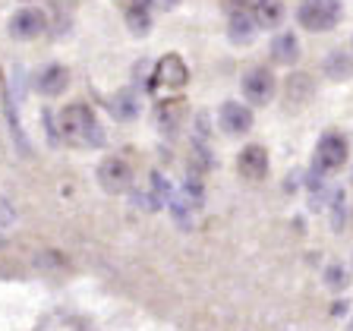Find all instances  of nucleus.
Returning a JSON list of instances; mask_svg holds the SVG:
<instances>
[{
    "label": "nucleus",
    "instance_id": "1",
    "mask_svg": "<svg viewBox=\"0 0 353 331\" xmlns=\"http://www.w3.org/2000/svg\"><path fill=\"white\" fill-rule=\"evenodd\" d=\"M57 126H60V136L63 142H70L73 148H101L104 146V130L98 123L95 110L88 104H66L60 110L57 117Z\"/></svg>",
    "mask_w": 353,
    "mask_h": 331
},
{
    "label": "nucleus",
    "instance_id": "2",
    "mask_svg": "<svg viewBox=\"0 0 353 331\" xmlns=\"http://www.w3.org/2000/svg\"><path fill=\"white\" fill-rule=\"evenodd\" d=\"M347 158H350V146H347V139L338 130H328L322 139L316 142V152H312V174L316 177L334 174V170H341L347 164Z\"/></svg>",
    "mask_w": 353,
    "mask_h": 331
},
{
    "label": "nucleus",
    "instance_id": "3",
    "mask_svg": "<svg viewBox=\"0 0 353 331\" xmlns=\"http://www.w3.org/2000/svg\"><path fill=\"white\" fill-rule=\"evenodd\" d=\"M296 19L306 32H331L344 19V3L341 0H303Z\"/></svg>",
    "mask_w": 353,
    "mask_h": 331
},
{
    "label": "nucleus",
    "instance_id": "4",
    "mask_svg": "<svg viewBox=\"0 0 353 331\" xmlns=\"http://www.w3.org/2000/svg\"><path fill=\"white\" fill-rule=\"evenodd\" d=\"M243 98L250 104H256V108H265V104L274 98V88H278V82H274V73L268 70V66H252V70H246L243 73Z\"/></svg>",
    "mask_w": 353,
    "mask_h": 331
},
{
    "label": "nucleus",
    "instance_id": "5",
    "mask_svg": "<svg viewBox=\"0 0 353 331\" xmlns=\"http://www.w3.org/2000/svg\"><path fill=\"white\" fill-rule=\"evenodd\" d=\"M98 183H101V190L110 192V196L130 192L132 190V168L123 158L110 154V158H104V161L98 164Z\"/></svg>",
    "mask_w": 353,
    "mask_h": 331
},
{
    "label": "nucleus",
    "instance_id": "6",
    "mask_svg": "<svg viewBox=\"0 0 353 331\" xmlns=\"http://www.w3.org/2000/svg\"><path fill=\"white\" fill-rule=\"evenodd\" d=\"M234 10H243V13H250L256 19L259 29H278L281 19H284V3L281 0H230Z\"/></svg>",
    "mask_w": 353,
    "mask_h": 331
},
{
    "label": "nucleus",
    "instance_id": "7",
    "mask_svg": "<svg viewBox=\"0 0 353 331\" xmlns=\"http://www.w3.org/2000/svg\"><path fill=\"white\" fill-rule=\"evenodd\" d=\"M10 35L16 38V41H32V38H38L44 29H48V16L41 13V10L35 7H22L19 13L10 16Z\"/></svg>",
    "mask_w": 353,
    "mask_h": 331
},
{
    "label": "nucleus",
    "instance_id": "8",
    "mask_svg": "<svg viewBox=\"0 0 353 331\" xmlns=\"http://www.w3.org/2000/svg\"><path fill=\"white\" fill-rule=\"evenodd\" d=\"M236 174L250 183H259L268 177V152L262 146H246L236 154Z\"/></svg>",
    "mask_w": 353,
    "mask_h": 331
},
{
    "label": "nucleus",
    "instance_id": "9",
    "mask_svg": "<svg viewBox=\"0 0 353 331\" xmlns=\"http://www.w3.org/2000/svg\"><path fill=\"white\" fill-rule=\"evenodd\" d=\"M218 123L228 136H246L252 130V110L240 101H224L218 110Z\"/></svg>",
    "mask_w": 353,
    "mask_h": 331
},
{
    "label": "nucleus",
    "instance_id": "10",
    "mask_svg": "<svg viewBox=\"0 0 353 331\" xmlns=\"http://www.w3.org/2000/svg\"><path fill=\"white\" fill-rule=\"evenodd\" d=\"M152 82L161 88H183L186 82H190V70H186V63L176 57V54H164V57L158 60V66H154Z\"/></svg>",
    "mask_w": 353,
    "mask_h": 331
},
{
    "label": "nucleus",
    "instance_id": "11",
    "mask_svg": "<svg viewBox=\"0 0 353 331\" xmlns=\"http://www.w3.org/2000/svg\"><path fill=\"white\" fill-rule=\"evenodd\" d=\"M66 86H70V70L60 63H48L35 73V92H41L44 98H54L60 92H66Z\"/></svg>",
    "mask_w": 353,
    "mask_h": 331
},
{
    "label": "nucleus",
    "instance_id": "12",
    "mask_svg": "<svg viewBox=\"0 0 353 331\" xmlns=\"http://www.w3.org/2000/svg\"><path fill=\"white\" fill-rule=\"evenodd\" d=\"M312 101V79L303 73H294L284 86V108L287 110H303Z\"/></svg>",
    "mask_w": 353,
    "mask_h": 331
},
{
    "label": "nucleus",
    "instance_id": "13",
    "mask_svg": "<svg viewBox=\"0 0 353 331\" xmlns=\"http://www.w3.org/2000/svg\"><path fill=\"white\" fill-rule=\"evenodd\" d=\"M152 3L154 0H126V26H130L132 35H148V29H152Z\"/></svg>",
    "mask_w": 353,
    "mask_h": 331
},
{
    "label": "nucleus",
    "instance_id": "14",
    "mask_svg": "<svg viewBox=\"0 0 353 331\" xmlns=\"http://www.w3.org/2000/svg\"><path fill=\"white\" fill-rule=\"evenodd\" d=\"M272 60L281 66H294L300 60V41H296L294 32H281L272 41Z\"/></svg>",
    "mask_w": 353,
    "mask_h": 331
},
{
    "label": "nucleus",
    "instance_id": "15",
    "mask_svg": "<svg viewBox=\"0 0 353 331\" xmlns=\"http://www.w3.org/2000/svg\"><path fill=\"white\" fill-rule=\"evenodd\" d=\"M256 19L250 13H243V10H234L230 13V22H228V35L234 44H250L256 38Z\"/></svg>",
    "mask_w": 353,
    "mask_h": 331
},
{
    "label": "nucleus",
    "instance_id": "16",
    "mask_svg": "<svg viewBox=\"0 0 353 331\" xmlns=\"http://www.w3.org/2000/svg\"><path fill=\"white\" fill-rule=\"evenodd\" d=\"M325 76L334 82H347L353 76V57L344 51H331L325 57Z\"/></svg>",
    "mask_w": 353,
    "mask_h": 331
},
{
    "label": "nucleus",
    "instance_id": "17",
    "mask_svg": "<svg viewBox=\"0 0 353 331\" xmlns=\"http://www.w3.org/2000/svg\"><path fill=\"white\" fill-rule=\"evenodd\" d=\"M110 110H114V117H117V120L139 117V98H136V92H132V88L117 92V95L110 98Z\"/></svg>",
    "mask_w": 353,
    "mask_h": 331
},
{
    "label": "nucleus",
    "instance_id": "18",
    "mask_svg": "<svg viewBox=\"0 0 353 331\" xmlns=\"http://www.w3.org/2000/svg\"><path fill=\"white\" fill-rule=\"evenodd\" d=\"M183 123V101H164L158 104V126H161L168 136H174Z\"/></svg>",
    "mask_w": 353,
    "mask_h": 331
},
{
    "label": "nucleus",
    "instance_id": "19",
    "mask_svg": "<svg viewBox=\"0 0 353 331\" xmlns=\"http://www.w3.org/2000/svg\"><path fill=\"white\" fill-rule=\"evenodd\" d=\"M3 108H7V126H10V136H13L16 148H19L22 154H29V139H26V132H22V126H19V117H16V101H13V95H10V92H7Z\"/></svg>",
    "mask_w": 353,
    "mask_h": 331
},
{
    "label": "nucleus",
    "instance_id": "20",
    "mask_svg": "<svg viewBox=\"0 0 353 331\" xmlns=\"http://www.w3.org/2000/svg\"><path fill=\"white\" fill-rule=\"evenodd\" d=\"M347 281H350V278H347V268H344V265L334 262V265H328V268H325V284H328L331 290H344Z\"/></svg>",
    "mask_w": 353,
    "mask_h": 331
},
{
    "label": "nucleus",
    "instance_id": "21",
    "mask_svg": "<svg viewBox=\"0 0 353 331\" xmlns=\"http://www.w3.org/2000/svg\"><path fill=\"white\" fill-rule=\"evenodd\" d=\"M180 0H154V7H161V10H174Z\"/></svg>",
    "mask_w": 353,
    "mask_h": 331
},
{
    "label": "nucleus",
    "instance_id": "22",
    "mask_svg": "<svg viewBox=\"0 0 353 331\" xmlns=\"http://www.w3.org/2000/svg\"><path fill=\"white\" fill-rule=\"evenodd\" d=\"M347 331H353V322H350V328H347Z\"/></svg>",
    "mask_w": 353,
    "mask_h": 331
}]
</instances>
